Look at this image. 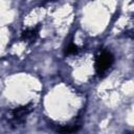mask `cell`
<instances>
[{
  "mask_svg": "<svg viewBox=\"0 0 134 134\" xmlns=\"http://www.w3.org/2000/svg\"><path fill=\"white\" fill-rule=\"evenodd\" d=\"M32 106L31 104H28L26 106H21L18 108H15L13 111L9 112V122L13 126H18L20 124H23L25 120V117L31 112Z\"/></svg>",
  "mask_w": 134,
  "mask_h": 134,
  "instance_id": "6da1fadb",
  "label": "cell"
},
{
  "mask_svg": "<svg viewBox=\"0 0 134 134\" xmlns=\"http://www.w3.org/2000/svg\"><path fill=\"white\" fill-rule=\"evenodd\" d=\"M113 55L109 51H103L95 60V70L98 74L104 73L113 63Z\"/></svg>",
  "mask_w": 134,
  "mask_h": 134,
  "instance_id": "7a4b0ae2",
  "label": "cell"
},
{
  "mask_svg": "<svg viewBox=\"0 0 134 134\" xmlns=\"http://www.w3.org/2000/svg\"><path fill=\"white\" fill-rule=\"evenodd\" d=\"M40 27H41V26H40V25H38V26H37V27H35V28H31V29H26V30H24V31L22 32V36H21L22 40L34 42V41L37 39L38 35H39V30H40Z\"/></svg>",
  "mask_w": 134,
  "mask_h": 134,
  "instance_id": "3957f363",
  "label": "cell"
},
{
  "mask_svg": "<svg viewBox=\"0 0 134 134\" xmlns=\"http://www.w3.org/2000/svg\"><path fill=\"white\" fill-rule=\"evenodd\" d=\"M79 129H80L79 125H66V126L57 127V131L61 134H71L76 132Z\"/></svg>",
  "mask_w": 134,
  "mask_h": 134,
  "instance_id": "277c9868",
  "label": "cell"
},
{
  "mask_svg": "<svg viewBox=\"0 0 134 134\" xmlns=\"http://www.w3.org/2000/svg\"><path fill=\"white\" fill-rule=\"evenodd\" d=\"M77 51H79V47H77L76 45H74V44H70V45L66 48L65 53H66V54H74V53H76Z\"/></svg>",
  "mask_w": 134,
  "mask_h": 134,
  "instance_id": "5b68a950",
  "label": "cell"
},
{
  "mask_svg": "<svg viewBox=\"0 0 134 134\" xmlns=\"http://www.w3.org/2000/svg\"><path fill=\"white\" fill-rule=\"evenodd\" d=\"M129 134H132V133H129Z\"/></svg>",
  "mask_w": 134,
  "mask_h": 134,
  "instance_id": "8992f818",
  "label": "cell"
}]
</instances>
